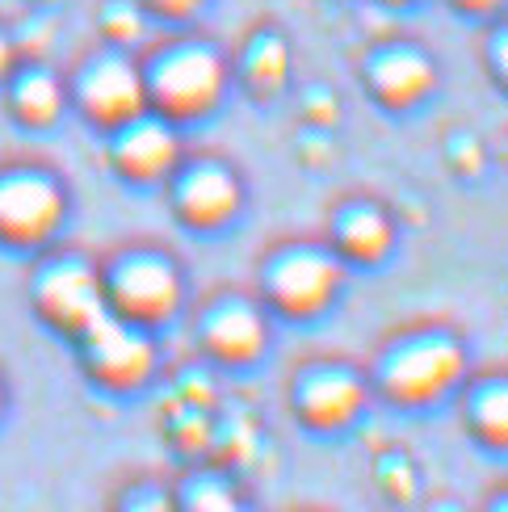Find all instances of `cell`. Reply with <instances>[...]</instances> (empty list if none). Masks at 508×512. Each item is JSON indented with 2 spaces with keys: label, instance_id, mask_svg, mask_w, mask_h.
I'll use <instances>...</instances> for the list:
<instances>
[{
  "label": "cell",
  "instance_id": "6da1fadb",
  "mask_svg": "<svg viewBox=\"0 0 508 512\" xmlns=\"http://www.w3.org/2000/svg\"><path fill=\"white\" fill-rule=\"evenodd\" d=\"M471 374L467 340L446 324L399 328L378 345L370 361V395L395 412H433L450 403Z\"/></svg>",
  "mask_w": 508,
  "mask_h": 512
},
{
  "label": "cell",
  "instance_id": "7a4b0ae2",
  "mask_svg": "<svg viewBox=\"0 0 508 512\" xmlns=\"http://www.w3.org/2000/svg\"><path fill=\"white\" fill-rule=\"evenodd\" d=\"M101 294L105 311L139 324L147 332L168 328L185 307V273L173 252L152 244H131L101 261Z\"/></svg>",
  "mask_w": 508,
  "mask_h": 512
},
{
  "label": "cell",
  "instance_id": "3957f363",
  "mask_svg": "<svg viewBox=\"0 0 508 512\" xmlns=\"http://www.w3.org/2000/svg\"><path fill=\"white\" fill-rule=\"evenodd\" d=\"M227 59L210 42H173L152 63H143L147 110L173 126L210 118L227 97Z\"/></svg>",
  "mask_w": 508,
  "mask_h": 512
},
{
  "label": "cell",
  "instance_id": "277c9868",
  "mask_svg": "<svg viewBox=\"0 0 508 512\" xmlns=\"http://www.w3.org/2000/svg\"><path fill=\"white\" fill-rule=\"evenodd\" d=\"M374 403L370 378L345 357H307L286 378V408L311 437H345Z\"/></svg>",
  "mask_w": 508,
  "mask_h": 512
},
{
  "label": "cell",
  "instance_id": "5b68a950",
  "mask_svg": "<svg viewBox=\"0 0 508 512\" xmlns=\"http://www.w3.org/2000/svg\"><path fill=\"white\" fill-rule=\"evenodd\" d=\"M345 261L328 244L290 240L265 252L261 261V303L269 315L294 319H320L345 290Z\"/></svg>",
  "mask_w": 508,
  "mask_h": 512
},
{
  "label": "cell",
  "instance_id": "8992f818",
  "mask_svg": "<svg viewBox=\"0 0 508 512\" xmlns=\"http://www.w3.org/2000/svg\"><path fill=\"white\" fill-rule=\"evenodd\" d=\"M72 349H76L84 378H89L97 391L118 395V399L147 391L156 370H160L156 332L126 324V319H118L110 311L101 319H93V324L72 340Z\"/></svg>",
  "mask_w": 508,
  "mask_h": 512
},
{
  "label": "cell",
  "instance_id": "52a82bcc",
  "mask_svg": "<svg viewBox=\"0 0 508 512\" xmlns=\"http://www.w3.org/2000/svg\"><path fill=\"white\" fill-rule=\"evenodd\" d=\"M68 189L42 164H0V244L13 252H42L68 223Z\"/></svg>",
  "mask_w": 508,
  "mask_h": 512
},
{
  "label": "cell",
  "instance_id": "ba28073f",
  "mask_svg": "<svg viewBox=\"0 0 508 512\" xmlns=\"http://www.w3.org/2000/svg\"><path fill=\"white\" fill-rule=\"evenodd\" d=\"M30 307L55 336L76 340L93 319L105 315L101 269L80 252H55L30 273Z\"/></svg>",
  "mask_w": 508,
  "mask_h": 512
},
{
  "label": "cell",
  "instance_id": "9c48e42d",
  "mask_svg": "<svg viewBox=\"0 0 508 512\" xmlns=\"http://www.w3.org/2000/svg\"><path fill=\"white\" fill-rule=\"evenodd\" d=\"M198 349L223 370H252L269 353V311L261 298L240 290H219L198 307L194 319Z\"/></svg>",
  "mask_w": 508,
  "mask_h": 512
},
{
  "label": "cell",
  "instance_id": "30bf717a",
  "mask_svg": "<svg viewBox=\"0 0 508 512\" xmlns=\"http://www.w3.org/2000/svg\"><path fill=\"white\" fill-rule=\"evenodd\" d=\"M168 206L189 231H223L244 210V181L227 160L181 156L173 177H168Z\"/></svg>",
  "mask_w": 508,
  "mask_h": 512
},
{
  "label": "cell",
  "instance_id": "8fae6325",
  "mask_svg": "<svg viewBox=\"0 0 508 512\" xmlns=\"http://www.w3.org/2000/svg\"><path fill=\"white\" fill-rule=\"evenodd\" d=\"M68 101L80 110V118L110 135L114 126L131 122L147 110L143 93V68L131 63L122 51L93 55L68 84Z\"/></svg>",
  "mask_w": 508,
  "mask_h": 512
},
{
  "label": "cell",
  "instance_id": "7c38bea8",
  "mask_svg": "<svg viewBox=\"0 0 508 512\" xmlns=\"http://www.w3.org/2000/svg\"><path fill=\"white\" fill-rule=\"evenodd\" d=\"M110 168L131 185H160L181 164V131L168 118L143 110L139 118L110 131Z\"/></svg>",
  "mask_w": 508,
  "mask_h": 512
},
{
  "label": "cell",
  "instance_id": "4fadbf2b",
  "mask_svg": "<svg viewBox=\"0 0 508 512\" xmlns=\"http://www.w3.org/2000/svg\"><path fill=\"white\" fill-rule=\"evenodd\" d=\"M399 227L391 210L374 198H345L328 219V248L345 265H383L395 252Z\"/></svg>",
  "mask_w": 508,
  "mask_h": 512
},
{
  "label": "cell",
  "instance_id": "5bb4252c",
  "mask_svg": "<svg viewBox=\"0 0 508 512\" xmlns=\"http://www.w3.org/2000/svg\"><path fill=\"white\" fill-rule=\"evenodd\" d=\"M366 89L387 110H412V105H420L437 89V68L425 51L408 47V42H395V47H383L378 55H370Z\"/></svg>",
  "mask_w": 508,
  "mask_h": 512
},
{
  "label": "cell",
  "instance_id": "9a60e30c",
  "mask_svg": "<svg viewBox=\"0 0 508 512\" xmlns=\"http://www.w3.org/2000/svg\"><path fill=\"white\" fill-rule=\"evenodd\" d=\"M458 399V420L483 454H504L508 450V378L500 370L467 374L462 387L454 391Z\"/></svg>",
  "mask_w": 508,
  "mask_h": 512
},
{
  "label": "cell",
  "instance_id": "2e32d148",
  "mask_svg": "<svg viewBox=\"0 0 508 512\" xmlns=\"http://www.w3.org/2000/svg\"><path fill=\"white\" fill-rule=\"evenodd\" d=\"M63 110H68V89L51 68L26 63V68L9 72V114L26 131H47L63 118Z\"/></svg>",
  "mask_w": 508,
  "mask_h": 512
},
{
  "label": "cell",
  "instance_id": "e0dca14e",
  "mask_svg": "<svg viewBox=\"0 0 508 512\" xmlns=\"http://www.w3.org/2000/svg\"><path fill=\"white\" fill-rule=\"evenodd\" d=\"M168 487H173L177 512H261L248 500L240 479H231L219 466H189Z\"/></svg>",
  "mask_w": 508,
  "mask_h": 512
},
{
  "label": "cell",
  "instance_id": "ac0fdd59",
  "mask_svg": "<svg viewBox=\"0 0 508 512\" xmlns=\"http://www.w3.org/2000/svg\"><path fill=\"white\" fill-rule=\"evenodd\" d=\"M240 80L257 101H273L290 80V51L278 34H257L240 55Z\"/></svg>",
  "mask_w": 508,
  "mask_h": 512
},
{
  "label": "cell",
  "instance_id": "d6986e66",
  "mask_svg": "<svg viewBox=\"0 0 508 512\" xmlns=\"http://www.w3.org/2000/svg\"><path fill=\"white\" fill-rule=\"evenodd\" d=\"M370 471H374V487L383 492V500L391 508H412L420 500V466L408 450L387 445V450L374 458Z\"/></svg>",
  "mask_w": 508,
  "mask_h": 512
},
{
  "label": "cell",
  "instance_id": "ffe728a7",
  "mask_svg": "<svg viewBox=\"0 0 508 512\" xmlns=\"http://www.w3.org/2000/svg\"><path fill=\"white\" fill-rule=\"evenodd\" d=\"M110 512H177L173 504V487L160 479H131L114 496Z\"/></svg>",
  "mask_w": 508,
  "mask_h": 512
},
{
  "label": "cell",
  "instance_id": "44dd1931",
  "mask_svg": "<svg viewBox=\"0 0 508 512\" xmlns=\"http://www.w3.org/2000/svg\"><path fill=\"white\" fill-rule=\"evenodd\" d=\"M147 5H152L160 17H189L202 0H147Z\"/></svg>",
  "mask_w": 508,
  "mask_h": 512
},
{
  "label": "cell",
  "instance_id": "7402d4cb",
  "mask_svg": "<svg viewBox=\"0 0 508 512\" xmlns=\"http://www.w3.org/2000/svg\"><path fill=\"white\" fill-rule=\"evenodd\" d=\"M17 68V51H13V38L0 30V80H9V72Z\"/></svg>",
  "mask_w": 508,
  "mask_h": 512
},
{
  "label": "cell",
  "instance_id": "603a6c76",
  "mask_svg": "<svg viewBox=\"0 0 508 512\" xmlns=\"http://www.w3.org/2000/svg\"><path fill=\"white\" fill-rule=\"evenodd\" d=\"M483 512H508V492H504V483H496L492 492H488V504H483Z\"/></svg>",
  "mask_w": 508,
  "mask_h": 512
},
{
  "label": "cell",
  "instance_id": "cb8c5ba5",
  "mask_svg": "<svg viewBox=\"0 0 508 512\" xmlns=\"http://www.w3.org/2000/svg\"><path fill=\"white\" fill-rule=\"evenodd\" d=\"M429 512H471V508H467V504H458V500H450V496H441V500L429 504Z\"/></svg>",
  "mask_w": 508,
  "mask_h": 512
},
{
  "label": "cell",
  "instance_id": "d4e9b609",
  "mask_svg": "<svg viewBox=\"0 0 508 512\" xmlns=\"http://www.w3.org/2000/svg\"><path fill=\"white\" fill-rule=\"evenodd\" d=\"M454 5H462V9H471V13H483V9H492V5H500V0H454Z\"/></svg>",
  "mask_w": 508,
  "mask_h": 512
},
{
  "label": "cell",
  "instance_id": "484cf974",
  "mask_svg": "<svg viewBox=\"0 0 508 512\" xmlns=\"http://www.w3.org/2000/svg\"><path fill=\"white\" fill-rule=\"evenodd\" d=\"M9 412V382H5V370H0V420Z\"/></svg>",
  "mask_w": 508,
  "mask_h": 512
}]
</instances>
